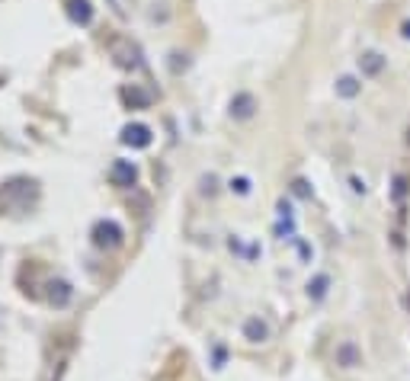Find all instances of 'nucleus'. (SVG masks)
Wrapping results in <instances>:
<instances>
[{
    "label": "nucleus",
    "mask_w": 410,
    "mask_h": 381,
    "mask_svg": "<svg viewBox=\"0 0 410 381\" xmlns=\"http://www.w3.org/2000/svg\"><path fill=\"white\" fill-rule=\"evenodd\" d=\"M96 243L100 247H116V243L122 241V231H119V224H112V221H102L96 224Z\"/></svg>",
    "instance_id": "f257e3e1"
},
{
    "label": "nucleus",
    "mask_w": 410,
    "mask_h": 381,
    "mask_svg": "<svg viewBox=\"0 0 410 381\" xmlns=\"http://www.w3.org/2000/svg\"><path fill=\"white\" fill-rule=\"evenodd\" d=\"M122 141H125V144H135V148H148V144H151V131L144 129V125H129L125 135H122Z\"/></svg>",
    "instance_id": "f03ea898"
},
{
    "label": "nucleus",
    "mask_w": 410,
    "mask_h": 381,
    "mask_svg": "<svg viewBox=\"0 0 410 381\" xmlns=\"http://www.w3.org/2000/svg\"><path fill=\"white\" fill-rule=\"evenodd\" d=\"M112 179H116L119 186H131V183H135V167L125 164V160H119V164L112 167Z\"/></svg>",
    "instance_id": "7ed1b4c3"
},
{
    "label": "nucleus",
    "mask_w": 410,
    "mask_h": 381,
    "mask_svg": "<svg viewBox=\"0 0 410 381\" xmlns=\"http://www.w3.org/2000/svg\"><path fill=\"white\" fill-rule=\"evenodd\" d=\"M67 13H71L74 23H90V3H87V0H71Z\"/></svg>",
    "instance_id": "20e7f679"
},
{
    "label": "nucleus",
    "mask_w": 410,
    "mask_h": 381,
    "mask_svg": "<svg viewBox=\"0 0 410 381\" xmlns=\"http://www.w3.org/2000/svg\"><path fill=\"white\" fill-rule=\"evenodd\" d=\"M363 67L369 71V74H375V71H382V58H378V55H365Z\"/></svg>",
    "instance_id": "39448f33"
},
{
    "label": "nucleus",
    "mask_w": 410,
    "mask_h": 381,
    "mask_svg": "<svg viewBox=\"0 0 410 381\" xmlns=\"http://www.w3.org/2000/svg\"><path fill=\"white\" fill-rule=\"evenodd\" d=\"M250 106H253L250 96H241V100L234 102V112H237V116H250Z\"/></svg>",
    "instance_id": "423d86ee"
},
{
    "label": "nucleus",
    "mask_w": 410,
    "mask_h": 381,
    "mask_svg": "<svg viewBox=\"0 0 410 381\" xmlns=\"http://www.w3.org/2000/svg\"><path fill=\"white\" fill-rule=\"evenodd\" d=\"M340 94H343V96L356 94V80H353V77H343V80H340Z\"/></svg>",
    "instance_id": "0eeeda50"
}]
</instances>
